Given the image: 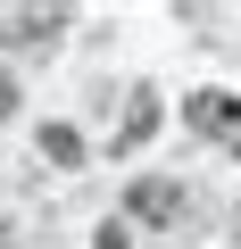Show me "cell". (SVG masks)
<instances>
[{
	"label": "cell",
	"instance_id": "1",
	"mask_svg": "<svg viewBox=\"0 0 241 249\" xmlns=\"http://www.w3.org/2000/svg\"><path fill=\"white\" fill-rule=\"evenodd\" d=\"M183 116L200 124V133H216V142L241 158V100H233V91H191V100H183Z\"/></svg>",
	"mask_w": 241,
	"mask_h": 249
},
{
	"label": "cell",
	"instance_id": "2",
	"mask_svg": "<svg viewBox=\"0 0 241 249\" xmlns=\"http://www.w3.org/2000/svg\"><path fill=\"white\" fill-rule=\"evenodd\" d=\"M133 208H142V216H175V183H142Z\"/></svg>",
	"mask_w": 241,
	"mask_h": 249
},
{
	"label": "cell",
	"instance_id": "3",
	"mask_svg": "<svg viewBox=\"0 0 241 249\" xmlns=\"http://www.w3.org/2000/svg\"><path fill=\"white\" fill-rule=\"evenodd\" d=\"M75 150H83V142H75V133H67V124H42V158H58V166H67V158H75Z\"/></svg>",
	"mask_w": 241,
	"mask_h": 249
},
{
	"label": "cell",
	"instance_id": "4",
	"mask_svg": "<svg viewBox=\"0 0 241 249\" xmlns=\"http://www.w3.org/2000/svg\"><path fill=\"white\" fill-rule=\"evenodd\" d=\"M9 108H17V83H9V75H0V116H9Z\"/></svg>",
	"mask_w": 241,
	"mask_h": 249
}]
</instances>
